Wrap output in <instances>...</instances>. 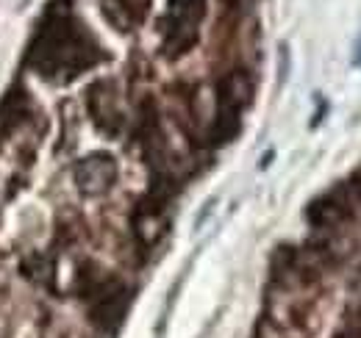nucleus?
I'll use <instances>...</instances> for the list:
<instances>
[{
	"label": "nucleus",
	"mask_w": 361,
	"mask_h": 338,
	"mask_svg": "<svg viewBox=\"0 0 361 338\" xmlns=\"http://www.w3.org/2000/svg\"><path fill=\"white\" fill-rule=\"evenodd\" d=\"M31 61L47 78L59 73H78L97 61L100 47L90 31L67 11H50L31 44Z\"/></svg>",
	"instance_id": "f257e3e1"
},
{
	"label": "nucleus",
	"mask_w": 361,
	"mask_h": 338,
	"mask_svg": "<svg viewBox=\"0 0 361 338\" xmlns=\"http://www.w3.org/2000/svg\"><path fill=\"white\" fill-rule=\"evenodd\" d=\"M209 0H167V11L161 20L164 50L170 56H180L197 42V28L206 17Z\"/></svg>",
	"instance_id": "f03ea898"
},
{
	"label": "nucleus",
	"mask_w": 361,
	"mask_h": 338,
	"mask_svg": "<svg viewBox=\"0 0 361 338\" xmlns=\"http://www.w3.org/2000/svg\"><path fill=\"white\" fill-rule=\"evenodd\" d=\"M117 180V164L111 156L106 153H92L87 156L78 167H75V183L84 194L97 197V194H106Z\"/></svg>",
	"instance_id": "7ed1b4c3"
},
{
	"label": "nucleus",
	"mask_w": 361,
	"mask_h": 338,
	"mask_svg": "<svg viewBox=\"0 0 361 338\" xmlns=\"http://www.w3.org/2000/svg\"><path fill=\"white\" fill-rule=\"evenodd\" d=\"M150 3L153 0H100V8H103V17L117 31H128L139 23H145Z\"/></svg>",
	"instance_id": "20e7f679"
},
{
	"label": "nucleus",
	"mask_w": 361,
	"mask_h": 338,
	"mask_svg": "<svg viewBox=\"0 0 361 338\" xmlns=\"http://www.w3.org/2000/svg\"><path fill=\"white\" fill-rule=\"evenodd\" d=\"M356 61L361 64V42H359V50H356Z\"/></svg>",
	"instance_id": "39448f33"
},
{
	"label": "nucleus",
	"mask_w": 361,
	"mask_h": 338,
	"mask_svg": "<svg viewBox=\"0 0 361 338\" xmlns=\"http://www.w3.org/2000/svg\"><path fill=\"white\" fill-rule=\"evenodd\" d=\"M226 3H239V0H226Z\"/></svg>",
	"instance_id": "423d86ee"
}]
</instances>
